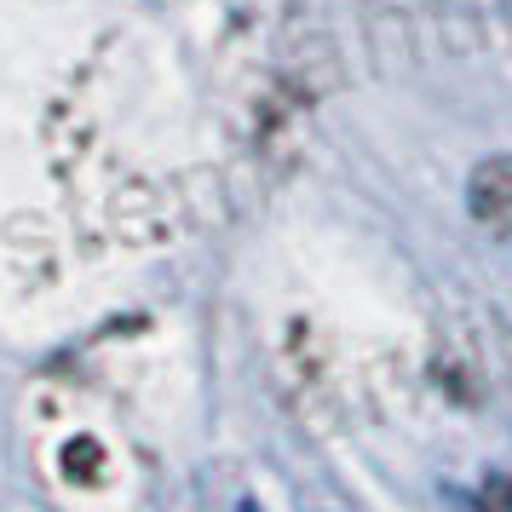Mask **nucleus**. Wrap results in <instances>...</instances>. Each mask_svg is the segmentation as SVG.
<instances>
[{"label": "nucleus", "instance_id": "obj_1", "mask_svg": "<svg viewBox=\"0 0 512 512\" xmlns=\"http://www.w3.org/2000/svg\"><path fill=\"white\" fill-rule=\"evenodd\" d=\"M466 208L495 236H512V156H489L466 179Z\"/></svg>", "mask_w": 512, "mask_h": 512}, {"label": "nucleus", "instance_id": "obj_2", "mask_svg": "<svg viewBox=\"0 0 512 512\" xmlns=\"http://www.w3.org/2000/svg\"><path fill=\"white\" fill-rule=\"evenodd\" d=\"M64 466H70V478H98V466H104V449H98L93 438H70L64 443Z\"/></svg>", "mask_w": 512, "mask_h": 512}, {"label": "nucleus", "instance_id": "obj_3", "mask_svg": "<svg viewBox=\"0 0 512 512\" xmlns=\"http://www.w3.org/2000/svg\"><path fill=\"white\" fill-rule=\"evenodd\" d=\"M478 512H512V478H484V489H478Z\"/></svg>", "mask_w": 512, "mask_h": 512}]
</instances>
